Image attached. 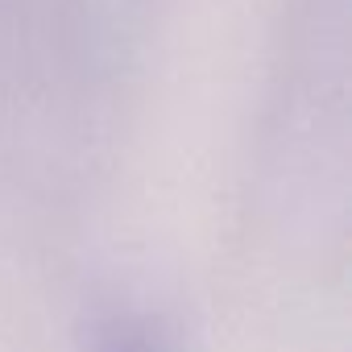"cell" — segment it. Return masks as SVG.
<instances>
[{
	"label": "cell",
	"instance_id": "obj_1",
	"mask_svg": "<svg viewBox=\"0 0 352 352\" xmlns=\"http://www.w3.org/2000/svg\"><path fill=\"white\" fill-rule=\"evenodd\" d=\"M79 352H183V344L157 307L116 298L91 315Z\"/></svg>",
	"mask_w": 352,
	"mask_h": 352
}]
</instances>
